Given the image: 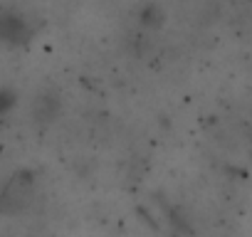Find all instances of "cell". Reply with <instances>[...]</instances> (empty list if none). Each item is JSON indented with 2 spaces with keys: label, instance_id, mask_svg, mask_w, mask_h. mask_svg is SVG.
<instances>
[{
  "label": "cell",
  "instance_id": "obj_1",
  "mask_svg": "<svg viewBox=\"0 0 252 237\" xmlns=\"http://www.w3.org/2000/svg\"><path fill=\"white\" fill-rule=\"evenodd\" d=\"M35 193H37V176H35V171L18 168L10 176V180L5 183V190H3V212L5 215H13V212L25 210L32 203Z\"/></svg>",
  "mask_w": 252,
  "mask_h": 237
},
{
  "label": "cell",
  "instance_id": "obj_2",
  "mask_svg": "<svg viewBox=\"0 0 252 237\" xmlns=\"http://www.w3.org/2000/svg\"><path fill=\"white\" fill-rule=\"evenodd\" d=\"M0 37H3L8 47H20L35 37V28L23 10L5 8L0 13Z\"/></svg>",
  "mask_w": 252,
  "mask_h": 237
},
{
  "label": "cell",
  "instance_id": "obj_3",
  "mask_svg": "<svg viewBox=\"0 0 252 237\" xmlns=\"http://www.w3.org/2000/svg\"><path fill=\"white\" fill-rule=\"evenodd\" d=\"M60 111H62V96H60V91L47 89V91H42V94L35 96V104H32V121H35L37 126H47V124H52L55 118L60 116Z\"/></svg>",
  "mask_w": 252,
  "mask_h": 237
},
{
  "label": "cell",
  "instance_id": "obj_4",
  "mask_svg": "<svg viewBox=\"0 0 252 237\" xmlns=\"http://www.w3.org/2000/svg\"><path fill=\"white\" fill-rule=\"evenodd\" d=\"M139 20H141V25L144 28H161L163 25V20H166V13H163V8L158 5V3H146V5H141V10H139Z\"/></svg>",
  "mask_w": 252,
  "mask_h": 237
},
{
  "label": "cell",
  "instance_id": "obj_5",
  "mask_svg": "<svg viewBox=\"0 0 252 237\" xmlns=\"http://www.w3.org/2000/svg\"><path fill=\"white\" fill-rule=\"evenodd\" d=\"M15 99H18L15 89H13V87H3V91H0V114L8 116V114L15 109V104H18Z\"/></svg>",
  "mask_w": 252,
  "mask_h": 237
},
{
  "label": "cell",
  "instance_id": "obj_6",
  "mask_svg": "<svg viewBox=\"0 0 252 237\" xmlns=\"http://www.w3.org/2000/svg\"><path fill=\"white\" fill-rule=\"evenodd\" d=\"M250 144H252V131H250Z\"/></svg>",
  "mask_w": 252,
  "mask_h": 237
}]
</instances>
